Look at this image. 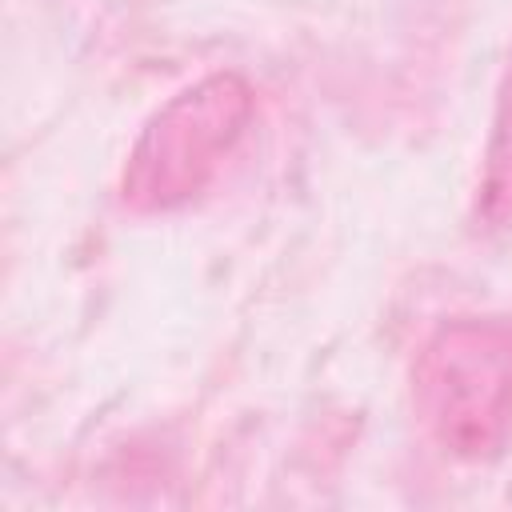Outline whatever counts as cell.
Masks as SVG:
<instances>
[{"instance_id": "7a4b0ae2", "label": "cell", "mask_w": 512, "mask_h": 512, "mask_svg": "<svg viewBox=\"0 0 512 512\" xmlns=\"http://www.w3.org/2000/svg\"><path fill=\"white\" fill-rule=\"evenodd\" d=\"M252 120V88L236 72H212L172 96L128 152L120 196L136 212L188 204L216 176Z\"/></svg>"}, {"instance_id": "3957f363", "label": "cell", "mask_w": 512, "mask_h": 512, "mask_svg": "<svg viewBox=\"0 0 512 512\" xmlns=\"http://www.w3.org/2000/svg\"><path fill=\"white\" fill-rule=\"evenodd\" d=\"M480 216L484 224H508L512 220V56L496 92L492 132L484 148V172H480Z\"/></svg>"}, {"instance_id": "6da1fadb", "label": "cell", "mask_w": 512, "mask_h": 512, "mask_svg": "<svg viewBox=\"0 0 512 512\" xmlns=\"http://www.w3.org/2000/svg\"><path fill=\"white\" fill-rule=\"evenodd\" d=\"M412 408L448 460H496L512 444V320H444L416 352Z\"/></svg>"}]
</instances>
